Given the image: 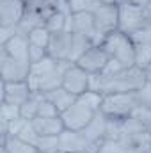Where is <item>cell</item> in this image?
Masks as SVG:
<instances>
[{
	"label": "cell",
	"mask_w": 151,
	"mask_h": 153,
	"mask_svg": "<svg viewBox=\"0 0 151 153\" xmlns=\"http://www.w3.org/2000/svg\"><path fill=\"white\" fill-rule=\"evenodd\" d=\"M148 82L146 70L139 68V66H132L126 68L115 75H91L89 82V91H96L105 94H112V93H135L139 91L144 84Z\"/></svg>",
	"instance_id": "cell-1"
},
{
	"label": "cell",
	"mask_w": 151,
	"mask_h": 153,
	"mask_svg": "<svg viewBox=\"0 0 151 153\" xmlns=\"http://www.w3.org/2000/svg\"><path fill=\"white\" fill-rule=\"evenodd\" d=\"M101 46L105 48V52L109 53V57L121 62L124 68H132L135 66V45L130 39L128 34H123L121 30H115L112 34H109L103 39Z\"/></svg>",
	"instance_id": "cell-2"
},
{
	"label": "cell",
	"mask_w": 151,
	"mask_h": 153,
	"mask_svg": "<svg viewBox=\"0 0 151 153\" xmlns=\"http://www.w3.org/2000/svg\"><path fill=\"white\" fill-rule=\"evenodd\" d=\"M137 98L135 93H112V94H105L103 96V103H101V112L109 117H128L133 114V111L137 109Z\"/></svg>",
	"instance_id": "cell-3"
},
{
	"label": "cell",
	"mask_w": 151,
	"mask_h": 153,
	"mask_svg": "<svg viewBox=\"0 0 151 153\" xmlns=\"http://www.w3.org/2000/svg\"><path fill=\"white\" fill-rule=\"evenodd\" d=\"M73 62L71 61H57V66L46 73H41V75H29L27 82L30 85L32 91H38V93H48V91H53L57 87H62V80H64V73L68 71V68L71 66Z\"/></svg>",
	"instance_id": "cell-4"
},
{
	"label": "cell",
	"mask_w": 151,
	"mask_h": 153,
	"mask_svg": "<svg viewBox=\"0 0 151 153\" xmlns=\"http://www.w3.org/2000/svg\"><path fill=\"white\" fill-rule=\"evenodd\" d=\"M151 23L146 18L144 7H139L135 4H130L128 0L119 2V30L123 34H133Z\"/></svg>",
	"instance_id": "cell-5"
},
{
	"label": "cell",
	"mask_w": 151,
	"mask_h": 153,
	"mask_svg": "<svg viewBox=\"0 0 151 153\" xmlns=\"http://www.w3.org/2000/svg\"><path fill=\"white\" fill-rule=\"evenodd\" d=\"M98 43L101 45L109 34L119 30V4H101L94 13Z\"/></svg>",
	"instance_id": "cell-6"
},
{
	"label": "cell",
	"mask_w": 151,
	"mask_h": 153,
	"mask_svg": "<svg viewBox=\"0 0 151 153\" xmlns=\"http://www.w3.org/2000/svg\"><path fill=\"white\" fill-rule=\"evenodd\" d=\"M96 116V111L94 109H91L87 103H84L80 98H76V102L71 105V107H68L61 117H62V121H64V126L68 128V130H84L91 121H93V117Z\"/></svg>",
	"instance_id": "cell-7"
},
{
	"label": "cell",
	"mask_w": 151,
	"mask_h": 153,
	"mask_svg": "<svg viewBox=\"0 0 151 153\" xmlns=\"http://www.w3.org/2000/svg\"><path fill=\"white\" fill-rule=\"evenodd\" d=\"M109 61H110V57L105 52V48L101 45H93L89 50H85L78 57L75 64H78L82 70H85L89 75H100V73H103Z\"/></svg>",
	"instance_id": "cell-8"
},
{
	"label": "cell",
	"mask_w": 151,
	"mask_h": 153,
	"mask_svg": "<svg viewBox=\"0 0 151 153\" xmlns=\"http://www.w3.org/2000/svg\"><path fill=\"white\" fill-rule=\"evenodd\" d=\"M0 73L2 82H21L30 75V64L20 62L18 59L11 57L7 52L0 48Z\"/></svg>",
	"instance_id": "cell-9"
},
{
	"label": "cell",
	"mask_w": 151,
	"mask_h": 153,
	"mask_svg": "<svg viewBox=\"0 0 151 153\" xmlns=\"http://www.w3.org/2000/svg\"><path fill=\"white\" fill-rule=\"evenodd\" d=\"M130 39L135 45V66L146 70L151 64V23L130 34Z\"/></svg>",
	"instance_id": "cell-10"
},
{
	"label": "cell",
	"mask_w": 151,
	"mask_h": 153,
	"mask_svg": "<svg viewBox=\"0 0 151 153\" xmlns=\"http://www.w3.org/2000/svg\"><path fill=\"white\" fill-rule=\"evenodd\" d=\"M68 30H71L73 34H82V36L89 38L93 41V45H100L98 43L96 22H94V14L93 13H75V14H70Z\"/></svg>",
	"instance_id": "cell-11"
},
{
	"label": "cell",
	"mask_w": 151,
	"mask_h": 153,
	"mask_svg": "<svg viewBox=\"0 0 151 153\" xmlns=\"http://www.w3.org/2000/svg\"><path fill=\"white\" fill-rule=\"evenodd\" d=\"M32 93L34 91L30 89L27 80H21V82H2V103L21 107L30 98Z\"/></svg>",
	"instance_id": "cell-12"
},
{
	"label": "cell",
	"mask_w": 151,
	"mask_h": 153,
	"mask_svg": "<svg viewBox=\"0 0 151 153\" xmlns=\"http://www.w3.org/2000/svg\"><path fill=\"white\" fill-rule=\"evenodd\" d=\"M89 82H91V75L82 70L78 64H71L68 68V71L64 73V80H62V87L66 91H70L71 94L80 96L85 91H89Z\"/></svg>",
	"instance_id": "cell-13"
},
{
	"label": "cell",
	"mask_w": 151,
	"mask_h": 153,
	"mask_svg": "<svg viewBox=\"0 0 151 153\" xmlns=\"http://www.w3.org/2000/svg\"><path fill=\"white\" fill-rule=\"evenodd\" d=\"M71 45H73L71 30L53 32L48 43V55L53 57L55 61H71Z\"/></svg>",
	"instance_id": "cell-14"
},
{
	"label": "cell",
	"mask_w": 151,
	"mask_h": 153,
	"mask_svg": "<svg viewBox=\"0 0 151 153\" xmlns=\"http://www.w3.org/2000/svg\"><path fill=\"white\" fill-rule=\"evenodd\" d=\"M25 9L23 0H0V27H18Z\"/></svg>",
	"instance_id": "cell-15"
},
{
	"label": "cell",
	"mask_w": 151,
	"mask_h": 153,
	"mask_svg": "<svg viewBox=\"0 0 151 153\" xmlns=\"http://www.w3.org/2000/svg\"><path fill=\"white\" fill-rule=\"evenodd\" d=\"M89 148V141L85 137V134L80 130H68L64 128V132L59 135V152L66 153H85Z\"/></svg>",
	"instance_id": "cell-16"
},
{
	"label": "cell",
	"mask_w": 151,
	"mask_h": 153,
	"mask_svg": "<svg viewBox=\"0 0 151 153\" xmlns=\"http://www.w3.org/2000/svg\"><path fill=\"white\" fill-rule=\"evenodd\" d=\"M29 46H30L29 36L20 34V32H18L13 39H9L5 45H0V48H2L4 52H7L11 57L18 59L20 62H25V64H30V59H29ZM30 66H32V64H30Z\"/></svg>",
	"instance_id": "cell-17"
},
{
	"label": "cell",
	"mask_w": 151,
	"mask_h": 153,
	"mask_svg": "<svg viewBox=\"0 0 151 153\" xmlns=\"http://www.w3.org/2000/svg\"><path fill=\"white\" fill-rule=\"evenodd\" d=\"M32 125H34V128L39 135H53V137H59L66 128L61 116H53V117L38 116L32 119Z\"/></svg>",
	"instance_id": "cell-18"
},
{
	"label": "cell",
	"mask_w": 151,
	"mask_h": 153,
	"mask_svg": "<svg viewBox=\"0 0 151 153\" xmlns=\"http://www.w3.org/2000/svg\"><path fill=\"white\" fill-rule=\"evenodd\" d=\"M89 141V146L94 144V143H100V141H105V132H107V116L103 114L101 111H98L96 116L93 117V121L82 130ZM89 150V148H87Z\"/></svg>",
	"instance_id": "cell-19"
},
{
	"label": "cell",
	"mask_w": 151,
	"mask_h": 153,
	"mask_svg": "<svg viewBox=\"0 0 151 153\" xmlns=\"http://www.w3.org/2000/svg\"><path fill=\"white\" fill-rule=\"evenodd\" d=\"M44 23H46V18H44V14L39 9H36V7H27L21 22L18 23V30H20V34L29 36L34 29L44 27Z\"/></svg>",
	"instance_id": "cell-20"
},
{
	"label": "cell",
	"mask_w": 151,
	"mask_h": 153,
	"mask_svg": "<svg viewBox=\"0 0 151 153\" xmlns=\"http://www.w3.org/2000/svg\"><path fill=\"white\" fill-rule=\"evenodd\" d=\"M38 148L18 135L2 134V153H36Z\"/></svg>",
	"instance_id": "cell-21"
},
{
	"label": "cell",
	"mask_w": 151,
	"mask_h": 153,
	"mask_svg": "<svg viewBox=\"0 0 151 153\" xmlns=\"http://www.w3.org/2000/svg\"><path fill=\"white\" fill-rule=\"evenodd\" d=\"M44 98H46L48 102H52V103L57 107V111L62 114L68 107H71V105L75 103L78 96L71 94V93H70V91H66L64 87H57V89H53V91L44 93Z\"/></svg>",
	"instance_id": "cell-22"
},
{
	"label": "cell",
	"mask_w": 151,
	"mask_h": 153,
	"mask_svg": "<svg viewBox=\"0 0 151 153\" xmlns=\"http://www.w3.org/2000/svg\"><path fill=\"white\" fill-rule=\"evenodd\" d=\"M43 100H44V94H43V93H38V91H34V93L30 94V98L20 107V116H21L23 119H27V121H32L34 117H38L39 105H41Z\"/></svg>",
	"instance_id": "cell-23"
},
{
	"label": "cell",
	"mask_w": 151,
	"mask_h": 153,
	"mask_svg": "<svg viewBox=\"0 0 151 153\" xmlns=\"http://www.w3.org/2000/svg\"><path fill=\"white\" fill-rule=\"evenodd\" d=\"M68 20H70V14H68V13L57 11V13H53V14L46 20L44 27H46L52 34H53V32H61V30H68Z\"/></svg>",
	"instance_id": "cell-24"
},
{
	"label": "cell",
	"mask_w": 151,
	"mask_h": 153,
	"mask_svg": "<svg viewBox=\"0 0 151 153\" xmlns=\"http://www.w3.org/2000/svg\"><path fill=\"white\" fill-rule=\"evenodd\" d=\"M73 34V32H71ZM93 46V41L82 34H73V45H71V62H76L78 57Z\"/></svg>",
	"instance_id": "cell-25"
},
{
	"label": "cell",
	"mask_w": 151,
	"mask_h": 153,
	"mask_svg": "<svg viewBox=\"0 0 151 153\" xmlns=\"http://www.w3.org/2000/svg\"><path fill=\"white\" fill-rule=\"evenodd\" d=\"M50 38H52V32L46 27H38V29H34L29 34V43L34 45V46H41V48H46L48 50Z\"/></svg>",
	"instance_id": "cell-26"
},
{
	"label": "cell",
	"mask_w": 151,
	"mask_h": 153,
	"mask_svg": "<svg viewBox=\"0 0 151 153\" xmlns=\"http://www.w3.org/2000/svg\"><path fill=\"white\" fill-rule=\"evenodd\" d=\"M100 5V0H70V13H94Z\"/></svg>",
	"instance_id": "cell-27"
},
{
	"label": "cell",
	"mask_w": 151,
	"mask_h": 153,
	"mask_svg": "<svg viewBox=\"0 0 151 153\" xmlns=\"http://www.w3.org/2000/svg\"><path fill=\"white\" fill-rule=\"evenodd\" d=\"M148 128L133 116H128L123 119V135H137V134H142Z\"/></svg>",
	"instance_id": "cell-28"
},
{
	"label": "cell",
	"mask_w": 151,
	"mask_h": 153,
	"mask_svg": "<svg viewBox=\"0 0 151 153\" xmlns=\"http://www.w3.org/2000/svg\"><path fill=\"white\" fill-rule=\"evenodd\" d=\"M36 148L43 153H57L59 152V137L53 135H39Z\"/></svg>",
	"instance_id": "cell-29"
},
{
	"label": "cell",
	"mask_w": 151,
	"mask_h": 153,
	"mask_svg": "<svg viewBox=\"0 0 151 153\" xmlns=\"http://www.w3.org/2000/svg\"><path fill=\"white\" fill-rule=\"evenodd\" d=\"M84 103H87L91 109H94L96 112L101 109V103H103V94L101 93H96V91H85L84 94L78 96Z\"/></svg>",
	"instance_id": "cell-30"
},
{
	"label": "cell",
	"mask_w": 151,
	"mask_h": 153,
	"mask_svg": "<svg viewBox=\"0 0 151 153\" xmlns=\"http://www.w3.org/2000/svg\"><path fill=\"white\" fill-rule=\"evenodd\" d=\"M16 135H18L20 139H23V141H27V143L34 144V146H36V143H38V139H39V134L36 132V128H34L32 121H25V123H23V126H21V130H20Z\"/></svg>",
	"instance_id": "cell-31"
},
{
	"label": "cell",
	"mask_w": 151,
	"mask_h": 153,
	"mask_svg": "<svg viewBox=\"0 0 151 153\" xmlns=\"http://www.w3.org/2000/svg\"><path fill=\"white\" fill-rule=\"evenodd\" d=\"M55 66H57V61H55L53 57L46 55L43 61H39V62H34V64L30 66V75H41V73H46V71L53 70Z\"/></svg>",
	"instance_id": "cell-32"
},
{
	"label": "cell",
	"mask_w": 151,
	"mask_h": 153,
	"mask_svg": "<svg viewBox=\"0 0 151 153\" xmlns=\"http://www.w3.org/2000/svg\"><path fill=\"white\" fill-rule=\"evenodd\" d=\"M135 98H137V105L139 107L151 109V84L150 82H146L139 91H135Z\"/></svg>",
	"instance_id": "cell-33"
},
{
	"label": "cell",
	"mask_w": 151,
	"mask_h": 153,
	"mask_svg": "<svg viewBox=\"0 0 151 153\" xmlns=\"http://www.w3.org/2000/svg\"><path fill=\"white\" fill-rule=\"evenodd\" d=\"M38 116H43V117H53V116H61V112L57 111V107L52 103V102H48L46 98L41 102V105H39V112Z\"/></svg>",
	"instance_id": "cell-34"
},
{
	"label": "cell",
	"mask_w": 151,
	"mask_h": 153,
	"mask_svg": "<svg viewBox=\"0 0 151 153\" xmlns=\"http://www.w3.org/2000/svg\"><path fill=\"white\" fill-rule=\"evenodd\" d=\"M133 117H137L146 128H150L151 126V109H146V107H137L135 111H133Z\"/></svg>",
	"instance_id": "cell-35"
},
{
	"label": "cell",
	"mask_w": 151,
	"mask_h": 153,
	"mask_svg": "<svg viewBox=\"0 0 151 153\" xmlns=\"http://www.w3.org/2000/svg\"><path fill=\"white\" fill-rule=\"evenodd\" d=\"M46 55H48V50H46V48L34 46V45H30V46H29V59H30V64L43 61Z\"/></svg>",
	"instance_id": "cell-36"
},
{
	"label": "cell",
	"mask_w": 151,
	"mask_h": 153,
	"mask_svg": "<svg viewBox=\"0 0 151 153\" xmlns=\"http://www.w3.org/2000/svg\"><path fill=\"white\" fill-rule=\"evenodd\" d=\"M18 27H0V45H5L9 39H13L18 34Z\"/></svg>",
	"instance_id": "cell-37"
},
{
	"label": "cell",
	"mask_w": 151,
	"mask_h": 153,
	"mask_svg": "<svg viewBox=\"0 0 151 153\" xmlns=\"http://www.w3.org/2000/svg\"><path fill=\"white\" fill-rule=\"evenodd\" d=\"M23 2H25L27 7H39V5H43L46 0H23Z\"/></svg>",
	"instance_id": "cell-38"
},
{
	"label": "cell",
	"mask_w": 151,
	"mask_h": 153,
	"mask_svg": "<svg viewBox=\"0 0 151 153\" xmlns=\"http://www.w3.org/2000/svg\"><path fill=\"white\" fill-rule=\"evenodd\" d=\"M59 4H61V11L71 14V13H70V0H59Z\"/></svg>",
	"instance_id": "cell-39"
},
{
	"label": "cell",
	"mask_w": 151,
	"mask_h": 153,
	"mask_svg": "<svg viewBox=\"0 0 151 153\" xmlns=\"http://www.w3.org/2000/svg\"><path fill=\"white\" fill-rule=\"evenodd\" d=\"M128 2H130V4H135V5H139V7H146L150 0H128Z\"/></svg>",
	"instance_id": "cell-40"
},
{
	"label": "cell",
	"mask_w": 151,
	"mask_h": 153,
	"mask_svg": "<svg viewBox=\"0 0 151 153\" xmlns=\"http://www.w3.org/2000/svg\"><path fill=\"white\" fill-rule=\"evenodd\" d=\"M144 13H146V18H148V20L151 22V0L148 2V5L144 7Z\"/></svg>",
	"instance_id": "cell-41"
},
{
	"label": "cell",
	"mask_w": 151,
	"mask_h": 153,
	"mask_svg": "<svg viewBox=\"0 0 151 153\" xmlns=\"http://www.w3.org/2000/svg\"><path fill=\"white\" fill-rule=\"evenodd\" d=\"M146 75H148V82L151 84V64L148 66V68H146Z\"/></svg>",
	"instance_id": "cell-42"
},
{
	"label": "cell",
	"mask_w": 151,
	"mask_h": 153,
	"mask_svg": "<svg viewBox=\"0 0 151 153\" xmlns=\"http://www.w3.org/2000/svg\"><path fill=\"white\" fill-rule=\"evenodd\" d=\"M101 4H119V0H100Z\"/></svg>",
	"instance_id": "cell-43"
},
{
	"label": "cell",
	"mask_w": 151,
	"mask_h": 153,
	"mask_svg": "<svg viewBox=\"0 0 151 153\" xmlns=\"http://www.w3.org/2000/svg\"><path fill=\"white\" fill-rule=\"evenodd\" d=\"M98 153H109V152H103V150H100V152H98Z\"/></svg>",
	"instance_id": "cell-44"
},
{
	"label": "cell",
	"mask_w": 151,
	"mask_h": 153,
	"mask_svg": "<svg viewBox=\"0 0 151 153\" xmlns=\"http://www.w3.org/2000/svg\"><path fill=\"white\" fill-rule=\"evenodd\" d=\"M57 153H66V152H57Z\"/></svg>",
	"instance_id": "cell-45"
},
{
	"label": "cell",
	"mask_w": 151,
	"mask_h": 153,
	"mask_svg": "<svg viewBox=\"0 0 151 153\" xmlns=\"http://www.w3.org/2000/svg\"><path fill=\"white\" fill-rule=\"evenodd\" d=\"M36 153H43V152H39V150H38V152H36Z\"/></svg>",
	"instance_id": "cell-46"
},
{
	"label": "cell",
	"mask_w": 151,
	"mask_h": 153,
	"mask_svg": "<svg viewBox=\"0 0 151 153\" xmlns=\"http://www.w3.org/2000/svg\"><path fill=\"white\" fill-rule=\"evenodd\" d=\"M148 130H150V132H151V126H150V128H148Z\"/></svg>",
	"instance_id": "cell-47"
},
{
	"label": "cell",
	"mask_w": 151,
	"mask_h": 153,
	"mask_svg": "<svg viewBox=\"0 0 151 153\" xmlns=\"http://www.w3.org/2000/svg\"><path fill=\"white\" fill-rule=\"evenodd\" d=\"M119 2H124V0H119Z\"/></svg>",
	"instance_id": "cell-48"
}]
</instances>
